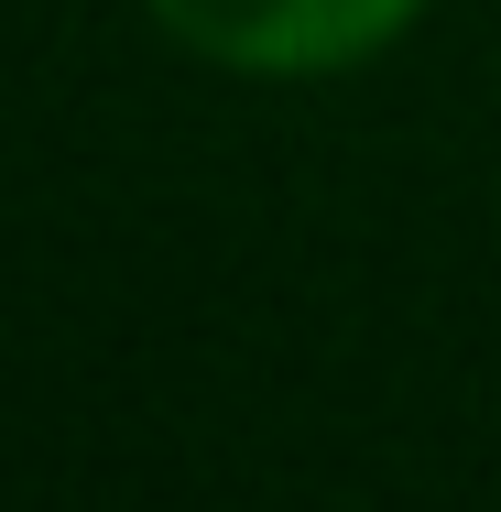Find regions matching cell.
<instances>
[{
	"label": "cell",
	"instance_id": "obj_1",
	"mask_svg": "<svg viewBox=\"0 0 501 512\" xmlns=\"http://www.w3.org/2000/svg\"><path fill=\"white\" fill-rule=\"evenodd\" d=\"M425 0H153V22L229 77H327L382 55Z\"/></svg>",
	"mask_w": 501,
	"mask_h": 512
}]
</instances>
